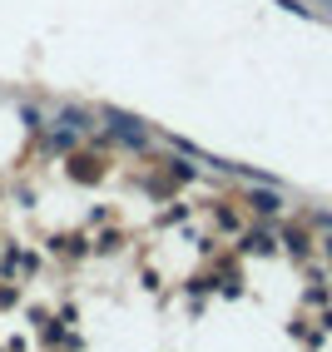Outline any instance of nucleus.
<instances>
[{
    "label": "nucleus",
    "mask_w": 332,
    "mask_h": 352,
    "mask_svg": "<svg viewBox=\"0 0 332 352\" xmlns=\"http://www.w3.org/2000/svg\"><path fill=\"white\" fill-rule=\"evenodd\" d=\"M104 124H109L114 134H120L129 149H144V144H149V129H139V124L129 120V114H120V109H104Z\"/></svg>",
    "instance_id": "f257e3e1"
},
{
    "label": "nucleus",
    "mask_w": 332,
    "mask_h": 352,
    "mask_svg": "<svg viewBox=\"0 0 332 352\" xmlns=\"http://www.w3.org/2000/svg\"><path fill=\"white\" fill-rule=\"evenodd\" d=\"M75 134H80V129H55L50 144H55V149H69V144H75Z\"/></svg>",
    "instance_id": "7ed1b4c3"
},
{
    "label": "nucleus",
    "mask_w": 332,
    "mask_h": 352,
    "mask_svg": "<svg viewBox=\"0 0 332 352\" xmlns=\"http://www.w3.org/2000/svg\"><path fill=\"white\" fill-rule=\"evenodd\" d=\"M20 124H25V129H40V109L25 104V109H20Z\"/></svg>",
    "instance_id": "20e7f679"
},
{
    "label": "nucleus",
    "mask_w": 332,
    "mask_h": 352,
    "mask_svg": "<svg viewBox=\"0 0 332 352\" xmlns=\"http://www.w3.org/2000/svg\"><path fill=\"white\" fill-rule=\"evenodd\" d=\"M60 124H69V129H89V114H85V109H65Z\"/></svg>",
    "instance_id": "f03ea898"
}]
</instances>
